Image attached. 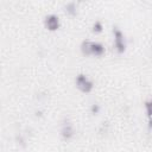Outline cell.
<instances>
[{
	"instance_id": "8",
	"label": "cell",
	"mask_w": 152,
	"mask_h": 152,
	"mask_svg": "<svg viewBox=\"0 0 152 152\" xmlns=\"http://www.w3.org/2000/svg\"><path fill=\"white\" fill-rule=\"evenodd\" d=\"M144 108H145V114H146V116H147V119L150 118V115H151V100L150 99H147L145 102H144Z\"/></svg>"
},
{
	"instance_id": "6",
	"label": "cell",
	"mask_w": 152,
	"mask_h": 152,
	"mask_svg": "<svg viewBox=\"0 0 152 152\" xmlns=\"http://www.w3.org/2000/svg\"><path fill=\"white\" fill-rule=\"evenodd\" d=\"M63 8H64V12L70 17H76L78 13V6L75 1H68L66 4H64Z\"/></svg>"
},
{
	"instance_id": "7",
	"label": "cell",
	"mask_w": 152,
	"mask_h": 152,
	"mask_svg": "<svg viewBox=\"0 0 152 152\" xmlns=\"http://www.w3.org/2000/svg\"><path fill=\"white\" fill-rule=\"evenodd\" d=\"M91 31H93V33H95V34L101 33V32L103 31V24H102V21H101V20H95V21L93 23V25H91Z\"/></svg>"
},
{
	"instance_id": "2",
	"label": "cell",
	"mask_w": 152,
	"mask_h": 152,
	"mask_svg": "<svg viewBox=\"0 0 152 152\" xmlns=\"http://www.w3.org/2000/svg\"><path fill=\"white\" fill-rule=\"evenodd\" d=\"M112 32H113V45H114V49L118 53H124L127 49V40H126V37L124 34V32L120 30V27H118L116 25L113 26L112 28Z\"/></svg>"
},
{
	"instance_id": "5",
	"label": "cell",
	"mask_w": 152,
	"mask_h": 152,
	"mask_svg": "<svg viewBox=\"0 0 152 152\" xmlns=\"http://www.w3.org/2000/svg\"><path fill=\"white\" fill-rule=\"evenodd\" d=\"M59 135L63 140L65 141H69L74 138L75 135V128H74V125L69 121V120H64L61 125V128H59Z\"/></svg>"
},
{
	"instance_id": "3",
	"label": "cell",
	"mask_w": 152,
	"mask_h": 152,
	"mask_svg": "<svg viewBox=\"0 0 152 152\" xmlns=\"http://www.w3.org/2000/svg\"><path fill=\"white\" fill-rule=\"evenodd\" d=\"M75 87L83 94H89L94 89L93 80L86 74H77L75 77Z\"/></svg>"
},
{
	"instance_id": "1",
	"label": "cell",
	"mask_w": 152,
	"mask_h": 152,
	"mask_svg": "<svg viewBox=\"0 0 152 152\" xmlns=\"http://www.w3.org/2000/svg\"><path fill=\"white\" fill-rule=\"evenodd\" d=\"M80 51L83 56H95L102 57L106 52V48L101 42L83 39L80 44Z\"/></svg>"
},
{
	"instance_id": "4",
	"label": "cell",
	"mask_w": 152,
	"mask_h": 152,
	"mask_svg": "<svg viewBox=\"0 0 152 152\" xmlns=\"http://www.w3.org/2000/svg\"><path fill=\"white\" fill-rule=\"evenodd\" d=\"M43 23H44V27H45L48 31H50V32H56V31H58L59 27H61V19H59V17H58L57 14H55V13H49V14H46V15L44 17Z\"/></svg>"
},
{
	"instance_id": "9",
	"label": "cell",
	"mask_w": 152,
	"mask_h": 152,
	"mask_svg": "<svg viewBox=\"0 0 152 152\" xmlns=\"http://www.w3.org/2000/svg\"><path fill=\"white\" fill-rule=\"evenodd\" d=\"M100 110H101V107H100V104H99V103H93V104L90 106V113H91L93 115L99 114V113H100Z\"/></svg>"
}]
</instances>
